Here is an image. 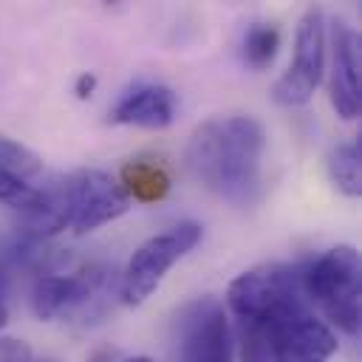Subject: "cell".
Masks as SVG:
<instances>
[{
  "label": "cell",
  "instance_id": "13",
  "mask_svg": "<svg viewBox=\"0 0 362 362\" xmlns=\"http://www.w3.org/2000/svg\"><path fill=\"white\" fill-rule=\"evenodd\" d=\"M325 167H328V178L342 195L356 198L362 192V153L356 139L334 144L325 158Z\"/></svg>",
  "mask_w": 362,
  "mask_h": 362
},
{
  "label": "cell",
  "instance_id": "14",
  "mask_svg": "<svg viewBox=\"0 0 362 362\" xmlns=\"http://www.w3.org/2000/svg\"><path fill=\"white\" fill-rule=\"evenodd\" d=\"M277 48H280V28L274 23H255L246 28L243 34V42H240V54H243V62L255 71H263L274 62L277 57Z\"/></svg>",
  "mask_w": 362,
  "mask_h": 362
},
{
  "label": "cell",
  "instance_id": "3",
  "mask_svg": "<svg viewBox=\"0 0 362 362\" xmlns=\"http://www.w3.org/2000/svg\"><path fill=\"white\" fill-rule=\"evenodd\" d=\"M226 305L238 325H272L274 320L308 308L303 291V269L294 266H257L238 274L226 288Z\"/></svg>",
  "mask_w": 362,
  "mask_h": 362
},
{
  "label": "cell",
  "instance_id": "11",
  "mask_svg": "<svg viewBox=\"0 0 362 362\" xmlns=\"http://www.w3.org/2000/svg\"><path fill=\"white\" fill-rule=\"evenodd\" d=\"M175 116V93L161 82H136L130 85L110 110V122L136 124L147 130H161Z\"/></svg>",
  "mask_w": 362,
  "mask_h": 362
},
{
  "label": "cell",
  "instance_id": "6",
  "mask_svg": "<svg viewBox=\"0 0 362 362\" xmlns=\"http://www.w3.org/2000/svg\"><path fill=\"white\" fill-rule=\"evenodd\" d=\"M175 362H232V331L215 297H198L175 314Z\"/></svg>",
  "mask_w": 362,
  "mask_h": 362
},
{
  "label": "cell",
  "instance_id": "7",
  "mask_svg": "<svg viewBox=\"0 0 362 362\" xmlns=\"http://www.w3.org/2000/svg\"><path fill=\"white\" fill-rule=\"evenodd\" d=\"M325 74V14L322 8H308L294 34V59L288 71L277 76L272 85L274 102L286 107L305 105Z\"/></svg>",
  "mask_w": 362,
  "mask_h": 362
},
{
  "label": "cell",
  "instance_id": "8",
  "mask_svg": "<svg viewBox=\"0 0 362 362\" xmlns=\"http://www.w3.org/2000/svg\"><path fill=\"white\" fill-rule=\"evenodd\" d=\"M62 189L68 201V229L76 235L93 232L130 209L127 192L105 170H76L62 181Z\"/></svg>",
  "mask_w": 362,
  "mask_h": 362
},
{
  "label": "cell",
  "instance_id": "5",
  "mask_svg": "<svg viewBox=\"0 0 362 362\" xmlns=\"http://www.w3.org/2000/svg\"><path fill=\"white\" fill-rule=\"evenodd\" d=\"M201 240V226L195 221H184L170 226L167 232H158L153 238H147L127 260L122 280H119V300L127 305H139L144 303L158 283L164 280V274L187 255L195 249V243Z\"/></svg>",
  "mask_w": 362,
  "mask_h": 362
},
{
  "label": "cell",
  "instance_id": "1",
  "mask_svg": "<svg viewBox=\"0 0 362 362\" xmlns=\"http://www.w3.org/2000/svg\"><path fill=\"white\" fill-rule=\"evenodd\" d=\"M266 130L252 116H218L198 124L187 141V170L218 198L252 206L263 195Z\"/></svg>",
  "mask_w": 362,
  "mask_h": 362
},
{
  "label": "cell",
  "instance_id": "10",
  "mask_svg": "<svg viewBox=\"0 0 362 362\" xmlns=\"http://www.w3.org/2000/svg\"><path fill=\"white\" fill-rule=\"evenodd\" d=\"M328 93L337 116L345 122L359 116V37L345 20L331 23V79Z\"/></svg>",
  "mask_w": 362,
  "mask_h": 362
},
{
  "label": "cell",
  "instance_id": "19",
  "mask_svg": "<svg viewBox=\"0 0 362 362\" xmlns=\"http://www.w3.org/2000/svg\"><path fill=\"white\" fill-rule=\"evenodd\" d=\"M6 320H8V308H6V303H3V297H0V328L6 325Z\"/></svg>",
  "mask_w": 362,
  "mask_h": 362
},
{
  "label": "cell",
  "instance_id": "16",
  "mask_svg": "<svg viewBox=\"0 0 362 362\" xmlns=\"http://www.w3.org/2000/svg\"><path fill=\"white\" fill-rule=\"evenodd\" d=\"M0 362H31V348L23 339L0 337Z\"/></svg>",
  "mask_w": 362,
  "mask_h": 362
},
{
  "label": "cell",
  "instance_id": "15",
  "mask_svg": "<svg viewBox=\"0 0 362 362\" xmlns=\"http://www.w3.org/2000/svg\"><path fill=\"white\" fill-rule=\"evenodd\" d=\"M40 158L37 153H31L25 144L8 139V136H0V173H8V175H17V178H31L40 173Z\"/></svg>",
  "mask_w": 362,
  "mask_h": 362
},
{
  "label": "cell",
  "instance_id": "9",
  "mask_svg": "<svg viewBox=\"0 0 362 362\" xmlns=\"http://www.w3.org/2000/svg\"><path fill=\"white\" fill-rule=\"evenodd\" d=\"M269 348L272 362H328L339 342L328 322L300 308L269 325Z\"/></svg>",
  "mask_w": 362,
  "mask_h": 362
},
{
  "label": "cell",
  "instance_id": "2",
  "mask_svg": "<svg viewBox=\"0 0 362 362\" xmlns=\"http://www.w3.org/2000/svg\"><path fill=\"white\" fill-rule=\"evenodd\" d=\"M303 291L322 314L345 334H359L362 325V260L348 243L322 252L303 266Z\"/></svg>",
  "mask_w": 362,
  "mask_h": 362
},
{
  "label": "cell",
  "instance_id": "20",
  "mask_svg": "<svg viewBox=\"0 0 362 362\" xmlns=\"http://www.w3.org/2000/svg\"><path fill=\"white\" fill-rule=\"evenodd\" d=\"M124 362H153L150 356H130V359H124Z\"/></svg>",
  "mask_w": 362,
  "mask_h": 362
},
{
  "label": "cell",
  "instance_id": "18",
  "mask_svg": "<svg viewBox=\"0 0 362 362\" xmlns=\"http://www.w3.org/2000/svg\"><path fill=\"white\" fill-rule=\"evenodd\" d=\"M113 359H116V351H113V348H102V351L90 354L85 362H113Z\"/></svg>",
  "mask_w": 362,
  "mask_h": 362
},
{
  "label": "cell",
  "instance_id": "17",
  "mask_svg": "<svg viewBox=\"0 0 362 362\" xmlns=\"http://www.w3.org/2000/svg\"><path fill=\"white\" fill-rule=\"evenodd\" d=\"M93 88H96V76L93 74H79L76 85H74V93H76V99H88L93 93Z\"/></svg>",
  "mask_w": 362,
  "mask_h": 362
},
{
  "label": "cell",
  "instance_id": "21",
  "mask_svg": "<svg viewBox=\"0 0 362 362\" xmlns=\"http://www.w3.org/2000/svg\"><path fill=\"white\" fill-rule=\"evenodd\" d=\"M31 362H57V359H31Z\"/></svg>",
  "mask_w": 362,
  "mask_h": 362
},
{
  "label": "cell",
  "instance_id": "4",
  "mask_svg": "<svg viewBox=\"0 0 362 362\" xmlns=\"http://www.w3.org/2000/svg\"><path fill=\"white\" fill-rule=\"evenodd\" d=\"M113 274V269L99 263H88L71 274L42 272L31 288V308L40 320H96L110 308V297L119 294Z\"/></svg>",
  "mask_w": 362,
  "mask_h": 362
},
{
  "label": "cell",
  "instance_id": "12",
  "mask_svg": "<svg viewBox=\"0 0 362 362\" xmlns=\"http://www.w3.org/2000/svg\"><path fill=\"white\" fill-rule=\"evenodd\" d=\"M122 181H124V192L127 198H139V201H161L170 192V173L150 158H133L122 167Z\"/></svg>",
  "mask_w": 362,
  "mask_h": 362
}]
</instances>
